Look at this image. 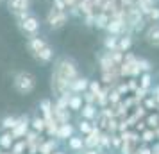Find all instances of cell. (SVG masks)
I'll return each mask as SVG.
<instances>
[{
	"instance_id": "obj_1",
	"label": "cell",
	"mask_w": 159,
	"mask_h": 154,
	"mask_svg": "<svg viewBox=\"0 0 159 154\" xmlns=\"http://www.w3.org/2000/svg\"><path fill=\"white\" fill-rule=\"evenodd\" d=\"M79 77V70L75 61L70 58H61L52 72V88L59 97L70 95V84Z\"/></svg>"
},
{
	"instance_id": "obj_2",
	"label": "cell",
	"mask_w": 159,
	"mask_h": 154,
	"mask_svg": "<svg viewBox=\"0 0 159 154\" xmlns=\"http://www.w3.org/2000/svg\"><path fill=\"white\" fill-rule=\"evenodd\" d=\"M13 84H15V90L18 91V93L27 95V93H30V91L34 90V86H36V79H34V75L29 73V72H18L15 75Z\"/></svg>"
},
{
	"instance_id": "obj_3",
	"label": "cell",
	"mask_w": 159,
	"mask_h": 154,
	"mask_svg": "<svg viewBox=\"0 0 159 154\" xmlns=\"http://www.w3.org/2000/svg\"><path fill=\"white\" fill-rule=\"evenodd\" d=\"M18 27H20V30L23 34H27L29 38H34L38 36V32L41 29V23H39V20L34 15H27L23 20L18 22Z\"/></svg>"
},
{
	"instance_id": "obj_4",
	"label": "cell",
	"mask_w": 159,
	"mask_h": 154,
	"mask_svg": "<svg viewBox=\"0 0 159 154\" xmlns=\"http://www.w3.org/2000/svg\"><path fill=\"white\" fill-rule=\"evenodd\" d=\"M47 22L50 25V29H61V27H65L66 22H68V15H66V11L52 7L50 11H48V15H47Z\"/></svg>"
},
{
	"instance_id": "obj_5",
	"label": "cell",
	"mask_w": 159,
	"mask_h": 154,
	"mask_svg": "<svg viewBox=\"0 0 159 154\" xmlns=\"http://www.w3.org/2000/svg\"><path fill=\"white\" fill-rule=\"evenodd\" d=\"M100 136H102L100 129L93 127L88 133V136L84 138V147H88V149H100Z\"/></svg>"
},
{
	"instance_id": "obj_6",
	"label": "cell",
	"mask_w": 159,
	"mask_h": 154,
	"mask_svg": "<svg viewBox=\"0 0 159 154\" xmlns=\"http://www.w3.org/2000/svg\"><path fill=\"white\" fill-rule=\"evenodd\" d=\"M30 120L27 117H22L18 118V122H16V125L11 129V134L15 136V138H20V136H25L27 134V127H29Z\"/></svg>"
},
{
	"instance_id": "obj_7",
	"label": "cell",
	"mask_w": 159,
	"mask_h": 154,
	"mask_svg": "<svg viewBox=\"0 0 159 154\" xmlns=\"http://www.w3.org/2000/svg\"><path fill=\"white\" fill-rule=\"evenodd\" d=\"M7 7H9V11H11L13 15L23 13V11H29L30 0H7Z\"/></svg>"
},
{
	"instance_id": "obj_8",
	"label": "cell",
	"mask_w": 159,
	"mask_h": 154,
	"mask_svg": "<svg viewBox=\"0 0 159 154\" xmlns=\"http://www.w3.org/2000/svg\"><path fill=\"white\" fill-rule=\"evenodd\" d=\"M123 29H125V22H123L122 18H118V16L111 18V22L106 27V30H107L109 34H115V36H120L123 32Z\"/></svg>"
},
{
	"instance_id": "obj_9",
	"label": "cell",
	"mask_w": 159,
	"mask_h": 154,
	"mask_svg": "<svg viewBox=\"0 0 159 154\" xmlns=\"http://www.w3.org/2000/svg\"><path fill=\"white\" fill-rule=\"evenodd\" d=\"M145 40H147V43L154 45V47H159V23H152L150 27L147 29Z\"/></svg>"
},
{
	"instance_id": "obj_10",
	"label": "cell",
	"mask_w": 159,
	"mask_h": 154,
	"mask_svg": "<svg viewBox=\"0 0 159 154\" xmlns=\"http://www.w3.org/2000/svg\"><path fill=\"white\" fill-rule=\"evenodd\" d=\"M47 45H48V43L45 41L43 38L34 36V38H29V41H27V49H29V52L32 54V56H36L38 52L41 50V49H45Z\"/></svg>"
},
{
	"instance_id": "obj_11",
	"label": "cell",
	"mask_w": 159,
	"mask_h": 154,
	"mask_svg": "<svg viewBox=\"0 0 159 154\" xmlns=\"http://www.w3.org/2000/svg\"><path fill=\"white\" fill-rule=\"evenodd\" d=\"M89 88V79H86V77H77L75 81L70 84V91L72 93H84L86 90Z\"/></svg>"
},
{
	"instance_id": "obj_12",
	"label": "cell",
	"mask_w": 159,
	"mask_h": 154,
	"mask_svg": "<svg viewBox=\"0 0 159 154\" xmlns=\"http://www.w3.org/2000/svg\"><path fill=\"white\" fill-rule=\"evenodd\" d=\"M73 125L70 124V122H65V124H59V127H57V136L59 140H68V138H72L73 136Z\"/></svg>"
},
{
	"instance_id": "obj_13",
	"label": "cell",
	"mask_w": 159,
	"mask_h": 154,
	"mask_svg": "<svg viewBox=\"0 0 159 154\" xmlns=\"http://www.w3.org/2000/svg\"><path fill=\"white\" fill-rule=\"evenodd\" d=\"M39 110L43 111L45 122H47V124H50V122H54V120H56V118H54V113H52V102L48 100V99H45V100H41V102H39Z\"/></svg>"
},
{
	"instance_id": "obj_14",
	"label": "cell",
	"mask_w": 159,
	"mask_h": 154,
	"mask_svg": "<svg viewBox=\"0 0 159 154\" xmlns=\"http://www.w3.org/2000/svg\"><path fill=\"white\" fill-rule=\"evenodd\" d=\"M82 106H84V99H82V95L75 93V95H70V97H68V110L80 111V110H82Z\"/></svg>"
},
{
	"instance_id": "obj_15",
	"label": "cell",
	"mask_w": 159,
	"mask_h": 154,
	"mask_svg": "<svg viewBox=\"0 0 159 154\" xmlns=\"http://www.w3.org/2000/svg\"><path fill=\"white\" fill-rule=\"evenodd\" d=\"M109 22H111V16H109L106 11H102V13H98V15H95V18H93V25L97 27V29H106Z\"/></svg>"
},
{
	"instance_id": "obj_16",
	"label": "cell",
	"mask_w": 159,
	"mask_h": 154,
	"mask_svg": "<svg viewBox=\"0 0 159 154\" xmlns=\"http://www.w3.org/2000/svg\"><path fill=\"white\" fill-rule=\"evenodd\" d=\"M34 58H36L38 61H41V63H48V61H52V58H54V49H52L50 45H47L45 49H41V50L38 52Z\"/></svg>"
},
{
	"instance_id": "obj_17",
	"label": "cell",
	"mask_w": 159,
	"mask_h": 154,
	"mask_svg": "<svg viewBox=\"0 0 159 154\" xmlns=\"http://www.w3.org/2000/svg\"><path fill=\"white\" fill-rule=\"evenodd\" d=\"M80 113H82V118H86V120L97 118V108H95V104H84Z\"/></svg>"
},
{
	"instance_id": "obj_18",
	"label": "cell",
	"mask_w": 159,
	"mask_h": 154,
	"mask_svg": "<svg viewBox=\"0 0 159 154\" xmlns=\"http://www.w3.org/2000/svg\"><path fill=\"white\" fill-rule=\"evenodd\" d=\"M56 149H57V142L56 140H48L45 143H39V154H52L56 152Z\"/></svg>"
},
{
	"instance_id": "obj_19",
	"label": "cell",
	"mask_w": 159,
	"mask_h": 154,
	"mask_svg": "<svg viewBox=\"0 0 159 154\" xmlns=\"http://www.w3.org/2000/svg\"><path fill=\"white\" fill-rule=\"evenodd\" d=\"M68 147L72 149L73 152H82L84 140H82V138H77V136H72V138H68Z\"/></svg>"
},
{
	"instance_id": "obj_20",
	"label": "cell",
	"mask_w": 159,
	"mask_h": 154,
	"mask_svg": "<svg viewBox=\"0 0 159 154\" xmlns=\"http://www.w3.org/2000/svg\"><path fill=\"white\" fill-rule=\"evenodd\" d=\"M118 40H120L118 36L109 34V36L104 40V49H106V50H118Z\"/></svg>"
},
{
	"instance_id": "obj_21",
	"label": "cell",
	"mask_w": 159,
	"mask_h": 154,
	"mask_svg": "<svg viewBox=\"0 0 159 154\" xmlns=\"http://www.w3.org/2000/svg\"><path fill=\"white\" fill-rule=\"evenodd\" d=\"M130 47H132V38L129 34H125V36H122L118 40V50L120 52H127Z\"/></svg>"
},
{
	"instance_id": "obj_22",
	"label": "cell",
	"mask_w": 159,
	"mask_h": 154,
	"mask_svg": "<svg viewBox=\"0 0 159 154\" xmlns=\"http://www.w3.org/2000/svg\"><path fill=\"white\" fill-rule=\"evenodd\" d=\"M30 125H32V129L36 133H43L47 129V122H45V118H39V117H34L30 120Z\"/></svg>"
},
{
	"instance_id": "obj_23",
	"label": "cell",
	"mask_w": 159,
	"mask_h": 154,
	"mask_svg": "<svg viewBox=\"0 0 159 154\" xmlns=\"http://www.w3.org/2000/svg\"><path fill=\"white\" fill-rule=\"evenodd\" d=\"M13 138H15V136H13L11 133H4V134L0 136V147H2V149H11V147H13Z\"/></svg>"
},
{
	"instance_id": "obj_24",
	"label": "cell",
	"mask_w": 159,
	"mask_h": 154,
	"mask_svg": "<svg viewBox=\"0 0 159 154\" xmlns=\"http://www.w3.org/2000/svg\"><path fill=\"white\" fill-rule=\"evenodd\" d=\"M150 84H152V75H150V72L141 73V77H139V88H143V90H147V91H148Z\"/></svg>"
},
{
	"instance_id": "obj_25",
	"label": "cell",
	"mask_w": 159,
	"mask_h": 154,
	"mask_svg": "<svg viewBox=\"0 0 159 154\" xmlns=\"http://www.w3.org/2000/svg\"><path fill=\"white\" fill-rule=\"evenodd\" d=\"M107 102H109V90H100V91L97 93V104L104 108Z\"/></svg>"
},
{
	"instance_id": "obj_26",
	"label": "cell",
	"mask_w": 159,
	"mask_h": 154,
	"mask_svg": "<svg viewBox=\"0 0 159 154\" xmlns=\"http://www.w3.org/2000/svg\"><path fill=\"white\" fill-rule=\"evenodd\" d=\"M16 122H18V118H15V117H6L4 120H2V127L4 129H13L16 125Z\"/></svg>"
},
{
	"instance_id": "obj_27",
	"label": "cell",
	"mask_w": 159,
	"mask_h": 154,
	"mask_svg": "<svg viewBox=\"0 0 159 154\" xmlns=\"http://www.w3.org/2000/svg\"><path fill=\"white\" fill-rule=\"evenodd\" d=\"M145 124L148 125L150 129H156V127H159V117H157V115H148Z\"/></svg>"
},
{
	"instance_id": "obj_28",
	"label": "cell",
	"mask_w": 159,
	"mask_h": 154,
	"mask_svg": "<svg viewBox=\"0 0 159 154\" xmlns=\"http://www.w3.org/2000/svg\"><path fill=\"white\" fill-rule=\"evenodd\" d=\"M136 63H138V66H139V70L141 72H150L152 70V65L147 61V59H141V58H138L136 59Z\"/></svg>"
},
{
	"instance_id": "obj_29",
	"label": "cell",
	"mask_w": 159,
	"mask_h": 154,
	"mask_svg": "<svg viewBox=\"0 0 159 154\" xmlns=\"http://www.w3.org/2000/svg\"><path fill=\"white\" fill-rule=\"evenodd\" d=\"M91 129H93V125H91V122H89V120H86V118H84V120H80V124H79V131L80 133L88 134Z\"/></svg>"
},
{
	"instance_id": "obj_30",
	"label": "cell",
	"mask_w": 159,
	"mask_h": 154,
	"mask_svg": "<svg viewBox=\"0 0 159 154\" xmlns=\"http://www.w3.org/2000/svg\"><path fill=\"white\" fill-rule=\"evenodd\" d=\"M25 149H27V142H18L13 145V154H23Z\"/></svg>"
},
{
	"instance_id": "obj_31",
	"label": "cell",
	"mask_w": 159,
	"mask_h": 154,
	"mask_svg": "<svg viewBox=\"0 0 159 154\" xmlns=\"http://www.w3.org/2000/svg\"><path fill=\"white\" fill-rule=\"evenodd\" d=\"M120 97H122V93H120L118 90L109 91V102H111V104H120Z\"/></svg>"
},
{
	"instance_id": "obj_32",
	"label": "cell",
	"mask_w": 159,
	"mask_h": 154,
	"mask_svg": "<svg viewBox=\"0 0 159 154\" xmlns=\"http://www.w3.org/2000/svg\"><path fill=\"white\" fill-rule=\"evenodd\" d=\"M154 138H156V131H154V129H150V127H148V129L143 133V136H141V140H143V142H152Z\"/></svg>"
},
{
	"instance_id": "obj_33",
	"label": "cell",
	"mask_w": 159,
	"mask_h": 154,
	"mask_svg": "<svg viewBox=\"0 0 159 154\" xmlns=\"http://www.w3.org/2000/svg\"><path fill=\"white\" fill-rule=\"evenodd\" d=\"M156 106H157V100H156V97H154V99H152V97H148V99L145 100V110H152V108L156 110Z\"/></svg>"
},
{
	"instance_id": "obj_34",
	"label": "cell",
	"mask_w": 159,
	"mask_h": 154,
	"mask_svg": "<svg viewBox=\"0 0 159 154\" xmlns=\"http://www.w3.org/2000/svg\"><path fill=\"white\" fill-rule=\"evenodd\" d=\"M100 90L102 88H100V82H98V81H91V82H89V91H91V93H95V95H97Z\"/></svg>"
},
{
	"instance_id": "obj_35",
	"label": "cell",
	"mask_w": 159,
	"mask_h": 154,
	"mask_svg": "<svg viewBox=\"0 0 159 154\" xmlns=\"http://www.w3.org/2000/svg\"><path fill=\"white\" fill-rule=\"evenodd\" d=\"M148 16H150V20H154V23H157L159 22V7H152Z\"/></svg>"
},
{
	"instance_id": "obj_36",
	"label": "cell",
	"mask_w": 159,
	"mask_h": 154,
	"mask_svg": "<svg viewBox=\"0 0 159 154\" xmlns=\"http://www.w3.org/2000/svg\"><path fill=\"white\" fill-rule=\"evenodd\" d=\"M123 143V140L120 138V136H111V145L115 147V149H120Z\"/></svg>"
},
{
	"instance_id": "obj_37",
	"label": "cell",
	"mask_w": 159,
	"mask_h": 154,
	"mask_svg": "<svg viewBox=\"0 0 159 154\" xmlns=\"http://www.w3.org/2000/svg\"><path fill=\"white\" fill-rule=\"evenodd\" d=\"M127 86H129V90H132V91H136V90L139 88V86H138V82L134 81V79H130V81H129V84H127Z\"/></svg>"
},
{
	"instance_id": "obj_38",
	"label": "cell",
	"mask_w": 159,
	"mask_h": 154,
	"mask_svg": "<svg viewBox=\"0 0 159 154\" xmlns=\"http://www.w3.org/2000/svg\"><path fill=\"white\" fill-rule=\"evenodd\" d=\"M138 154H152V149L148 147H139V151H136Z\"/></svg>"
},
{
	"instance_id": "obj_39",
	"label": "cell",
	"mask_w": 159,
	"mask_h": 154,
	"mask_svg": "<svg viewBox=\"0 0 159 154\" xmlns=\"http://www.w3.org/2000/svg\"><path fill=\"white\" fill-rule=\"evenodd\" d=\"M118 91H120V93H127V91H129V86H127V84H120V86H118Z\"/></svg>"
},
{
	"instance_id": "obj_40",
	"label": "cell",
	"mask_w": 159,
	"mask_h": 154,
	"mask_svg": "<svg viewBox=\"0 0 159 154\" xmlns=\"http://www.w3.org/2000/svg\"><path fill=\"white\" fill-rule=\"evenodd\" d=\"M65 4H66V7H77V6H75V0H65Z\"/></svg>"
},
{
	"instance_id": "obj_41",
	"label": "cell",
	"mask_w": 159,
	"mask_h": 154,
	"mask_svg": "<svg viewBox=\"0 0 159 154\" xmlns=\"http://www.w3.org/2000/svg\"><path fill=\"white\" fill-rule=\"evenodd\" d=\"M136 129H138V131H143V129H145V122H138Z\"/></svg>"
},
{
	"instance_id": "obj_42",
	"label": "cell",
	"mask_w": 159,
	"mask_h": 154,
	"mask_svg": "<svg viewBox=\"0 0 159 154\" xmlns=\"http://www.w3.org/2000/svg\"><path fill=\"white\" fill-rule=\"evenodd\" d=\"M84 154H98V152H97L95 149H89V151H88V152H84Z\"/></svg>"
},
{
	"instance_id": "obj_43",
	"label": "cell",
	"mask_w": 159,
	"mask_h": 154,
	"mask_svg": "<svg viewBox=\"0 0 159 154\" xmlns=\"http://www.w3.org/2000/svg\"><path fill=\"white\" fill-rule=\"evenodd\" d=\"M52 154H65V152H61V151H56V152H52Z\"/></svg>"
},
{
	"instance_id": "obj_44",
	"label": "cell",
	"mask_w": 159,
	"mask_h": 154,
	"mask_svg": "<svg viewBox=\"0 0 159 154\" xmlns=\"http://www.w3.org/2000/svg\"><path fill=\"white\" fill-rule=\"evenodd\" d=\"M0 2H2V0H0Z\"/></svg>"
},
{
	"instance_id": "obj_45",
	"label": "cell",
	"mask_w": 159,
	"mask_h": 154,
	"mask_svg": "<svg viewBox=\"0 0 159 154\" xmlns=\"http://www.w3.org/2000/svg\"><path fill=\"white\" fill-rule=\"evenodd\" d=\"M0 154H2V152H0Z\"/></svg>"
},
{
	"instance_id": "obj_46",
	"label": "cell",
	"mask_w": 159,
	"mask_h": 154,
	"mask_svg": "<svg viewBox=\"0 0 159 154\" xmlns=\"http://www.w3.org/2000/svg\"><path fill=\"white\" fill-rule=\"evenodd\" d=\"M136 154H138V152H136Z\"/></svg>"
}]
</instances>
